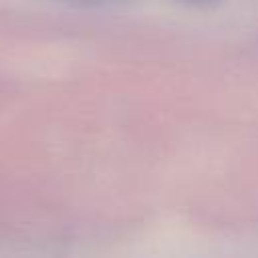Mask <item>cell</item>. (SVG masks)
<instances>
[{
    "mask_svg": "<svg viewBox=\"0 0 258 258\" xmlns=\"http://www.w3.org/2000/svg\"><path fill=\"white\" fill-rule=\"evenodd\" d=\"M58 2H69V4H79V6H115L125 0H58Z\"/></svg>",
    "mask_w": 258,
    "mask_h": 258,
    "instance_id": "6da1fadb",
    "label": "cell"
},
{
    "mask_svg": "<svg viewBox=\"0 0 258 258\" xmlns=\"http://www.w3.org/2000/svg\"><path fill=\"white\" fill-rule=\"evenodd\" d=\"M194 2H208V0H194Z\"/></svg>",
    "mask_w": 258,
    "mask_h": 258,
    "instance_id": "7a4b0ae2",
    "label": "cell"
}]
</instances>
